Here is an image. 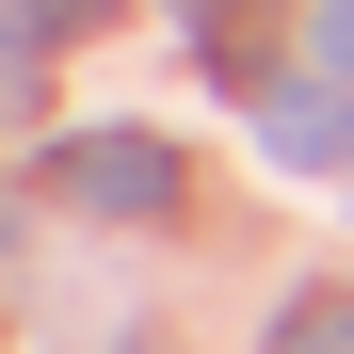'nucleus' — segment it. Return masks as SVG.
<instances>
[{
  "instance_id": "4",
  "label": "nucleus",
  "mask_w": 354,
  "mask_h": 354,
  "mask_svg": "<svg viewBox=\"0 0 354 354\" xmlns=\"http://www.w3.org/2000/svg\"><path fill=\"white\" fill-rule=\"evenodd\" d=\"M113 17V0H32V32H97Z\"/></svg>"
},
{
  "instance_id": "1",
  "label": "nucleus",
  "mask_w": 354,
  "mask_h": 354,
  "mask_svg": "<svg viewBox=\"0 0 354 354\" xmlns=\"http://www.w3.org/2000/svg\"><path fill=\"white\" fill-rule=\"evenodd\" d=\"M48 194H65V209H97V225H161V209H177V161H161L145 129H97V145H65V161H48Z\"/></svg>"
},
{
  "instance_id": "6",
  "label": "nucleus",
  "mask_w": 354,
  "mask_h": 354,
  "mask_svg": "<svg viewBox=\"0 0 354 354\" xmlns=\"http://www.w3.org/2000/svg\"><path fill=\"white\" fill-rule=\"evenodd\" d=\"M17 81H32V65H17V0H0V97H17Z\"/></svg>"
},
{
  "instance_id": "2",
  "label": "nucleus",
  "mask_w": 354,
  "mask_h": 354,
  "mask_svg": "<svg viewBox=\"0 0 354 354\" xmlns=\"http://www.w3.org/2000/svg\"><path fill=\"white\" fill-rule=\"evenodd\" d=\"M258 145H274V161H306V177L354 161V97H338V81H290V97L258 113Z\"/></svg>"
},
{
  "instance_id": "3",
  "label": "nucleus",
  "mask_w": 354,
  "mask_h": 354,
  "mask_svg": "<svg viewBox=\"0 0 354 354\" xmlns=\"http://www.w3.org/2000/svg\"><path fill=\"white\" fill-rule=\"evenodd\" d=\"M274 354H354V290H306V306L274 322Z\"/></svg>"
},
{
  "instance_id": "5",
  "label": "nucleus",
  "mask_w": 354,
  "mask_h": 354,
  "mask_svg": "<svg viewBox=\"0 0 354 354\" xmlns=\"http://www.w3.org/2000/svg\"><path fill=\"white\" fill-rule=\"evenodd\" d=\"M322 65H338V81H354V0H322Z\"/></svg>"
}]
</instances>
